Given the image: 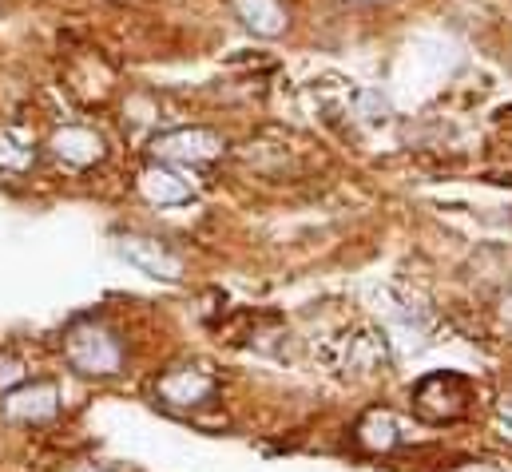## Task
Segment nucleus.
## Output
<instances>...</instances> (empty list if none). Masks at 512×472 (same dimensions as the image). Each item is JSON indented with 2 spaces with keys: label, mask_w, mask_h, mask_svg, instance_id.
<instances>
[{
  "label": "nucleus",
  "mask_w": 512,
  "mask_h": 472,
  "mask_svg": "<svg viewBox=\"0 0 512 472\" xmlns=\"http://www.w3.org/2000/svg\"><path fill=\"white\" fill-rule=\"evenodd\" d=\"M36 163V139L24 127H0V175H24Z\"/></svg>",
  "instance_id": "nucleus-8"
},
{
  "label": "nucleus",
  "mask_w": 512,
  "mask_h": 472,
  "mask_svg": "<svg viewBox=\"0 0 512 472\" xmlns=\"http://www.w3.org/2000/svg\"><path fill=\"white\" fill-rule=\"evenodd\" d=\"M497 417H501V421H505V425L512 429V393H505V397H501V405H497Z\"/></svg>",
  "instance_id": "nucleus-11"
},
{
  "label": "nucleus",
  "mask_w": 512,
  "mask_h": 472,
  "mask_svg": "<svg viewBox=\"0 0 512 472\" xmlns=\"http://www.w3.org/2000/svg\"><path fill=\"white\" fill-rule=\"evenodd\" d=\"M501 322H505V330L512 334V290L505 294V302H501Z\"/></svg>",
  "instance_id": "nucleus-12"
},
{
  "label": "nucleus",
  "mask_w": 512,
  "mask_h": 472,
  "mask_svg": "<svg viewBox=\"0 0 512 472\" xmlns=\"http://www.w3.org/2000/svg\"><path fill=\"white\" fill-rule=\"evenodd\" d=\"M16 381H24V369L16 357H0V393H8Z\"/></svg>",
  "instance_id": "nucleus-10"
},
{
  "label": "nucleus",
  "mask_w": 512,
  "mask_h": 472,
  "mask_svg": "<svg viewBox=\"0 0 512 472\" xmlns=\"http://www.w3.org/2000/svg\"><path fill=\"white\" fill-rule=\"evenodd\" d=\"M151 155L163 159V163H187V167H199V163H211L223 155V139L207 127H175V131H163L151 139Z\"/></svg>",
  "instance_id": "nucleus-2"
},
{
  "label": "nucleus",
  "mask_w": 512,
  "mask_h": 472,
  "mask_svg": "<svg viewBox=\"0 0 512 472\" xmlns=\"http://www.w3.org/2000/svg\"><path fill=\"white\" fill-rule=\"evenodd\" d=\"M215 373L203 369V365H175L167 369L159 381H155V397L167 405V409H195L203 401L215 397Z\"/></svg>",
  "instance_id": "nucleus-3"
},
{
  "label": "nucleus",
  "mask_w": 512,
  "mask_h": 472,
  "mask_svg": "<svg viewBox=\"0 0 512 472\" xmlns=\"http://www.w3.org/2000/svg\"><path fill=\"white\" fill-rule=\"evenodd\" d=\"M139 195L159 207H179L191 199V187L179 175H171L167 167H147V171H139Z\"/></svg>",
  "instance_id": "nucleus-7"
},
{
  "label": "nucleus",
  "mask_w": 512,
  "mask_h": 472,
  "mask_svg": "<svg viewBox=\"0 0 512 472\" xmlns=\"http://www.w3.org/2000/svg\"><path fill=\"white\" fill-rule=\"evenodd\" d=\"M64 354H68V365L84 377H116L124 369V342L96 318L76 322L68 330Z\"/></svg>",
  "instance_id": "nucleus-1"
},
{
  "label": "nucleus",
  "mask_w": 512,
  "mask_h": 472,
  "mask_svg": "<svg viewBox=\"0 0 512 472\" xmlns=\"http://www.w3.org/2000/svg\"><path fill=\"white\" fill-rule=\"evenodd\" d=\"M0 413L4 421H24V425H36V421H48L60 413V393L52 381H20L16 389L0 393Z\"/></svg>",
  "instance_id": "nucleus-4"
},
{
  "label": "nucleus",
  "mask_w": 512,
  "mask_h": 472,
  "mask_svg": "<svg viewBox=\"0 0 512 472\" xmlns=\"http://www.w3.org/2000/svg\"><path fill=\"white\" fill-rule=\"evenodd\" d=\"M116 250L128 258L135 270H143L147 278H163V282H179V278H183V262H179V254H175L167 242H159V238L124 235Z\"/></svg>",
  "instance_id": "nucleus-5"
},
{
  "label": "nucleus",
  "mask_w": 512,
  "mask_h": 472,
  "mask_svg": "<svg viewBox=\"0 0 512 472\" xmlns=\"http://www.w3.org/2000/svg\"><path fill=\"white\" fill-rule=\"evenodd\" d=\"M72 472H104V469H96V465H84V469H72Z\"/></svg>",
  "instance_id": "nucleus-13"
},
{
  "label": "nucleus",
  "mask_w": 512,
  "mask_h": 472,
  "mask_svg": "<svg viewBox=\"0 0 512 472\" xmlns=\"http://www.w3.org/2000/svg\"><path fill=\"white\" fill-rule=\"evenodd\" d=\"M52 151L68 167H92L104 159V139L92 127H60L52 139Z\"/></svg>",
  "instance_id": "nucleus-6"
},
{
  "label": "nucleus",
  "mask_w": 512,
  "mask_h": 472,
  "mask_svg": "<svg viewBox=\"0 0 512 472\" xmlns=\"http://www.w3.org/2000/svg\"><path fill=\"white\" fill-rule=\"evenodd\" d=\"M358 437H362V445H370V449H393V445H397L393 417H389V413H370V417L362 421Z\"/></svg>",
  "instance_id": "nucleus-9"
}]
</instances>
